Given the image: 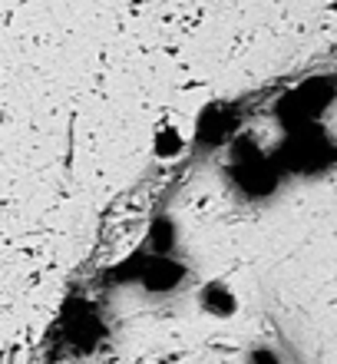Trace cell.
Wrapping results in <instances>:
<instances>
[{"instance_id": "1", "label": "cell", "mask_w": 337, "mask_h": 364, "mask_svg": "<svg viewBox=\"0 0 337 364\" xmlns=\"http://www.w3.org/2000/svg\"><path fill=\"white\" fill-rule=\"evenodd\" d=\"M281 166L298 176H321L334 166V143L318 123L294 129L281 146ZM278 166V169H281Z\"/></svg>"}, {"instance_id": "4", "label": "cell", "mask_w": 337, "mask_h": 364, "mask_svg": "<svg viewBox=\"0 0 337 364\" xmlns=\"http://www.w3.org/2000/svg\"><path fill=\"white\" fill-rule=\"evenodd\" d=\"M231 129H235V109L215 103V106H205V113L199 116L195 139L202 146H215V143H225L231 136Z\"/></svg>"}, {"instance_id": "2", "label": "cell", "mask_w": 337, "mask_h": 364, "mask_svg": "<svg viewBox=\"0 0 337 364\" xmlns=\"http://www.w3.org/2000/svg\"><path fill=\"white\" fill-rule=\"evenodd\" d=\"M331 100H334V87H331L328 77L304 80L301 87H294L291 93L281 96L278 106H275V116L294 133V129L318 123V116L331 106Z\"/></svg>"}, {"instance_id": "7", "label": "cell", "mask_w": 337, "mask_h": 364, "mask_svg": "<svg viewBox=\"0 0 337 364\" xmlns=\"http://www.w3.org/2000/svg\"><path fill=\"white\" fill-rule=\"evenodd\" d=\"M172 242H175L172 222L155 219L153 229H149V242L143 245V252H149V255H169V252H172Z\"/></svg>"}, {"instance_id": "9", "label": "cell", "mask_w": 337, "mask_h": 364, "mask_svg": "<svg viewBox=\"0 0 337 364\" xmlns=\"http://www.w3.org/2000/svg\"><path fill=\"white\" fill-rule=\"evenodd\" d=\"M0 119H4V116H0Z\"/></svg>"}, {"instance_id": "3", "label": "cell", "mask_w": 337, "mask_h": 364, "mask_svg": "<svg viewBox=\"0 0 337 364\" xmlns=\"http://www.w3.org/2000/svg\"><path fill=\"white\" fill-rule=\"evenodd\" d=\"M199 308H202L209 318L215 321H228L235 311H238V295H235V288L222 278H212V282H205L199 288Z\"/></svg>"}, {"instance_id": "5", "label": "cell", "mask_w": 337, "mask_h": 364, "mask_svg": "<svg viewBox=\"0 0 337 364\" xmlns=\"http://www.w3.org/2000/svg\"><path fill=\"white\" fill-rule=\"evenodd\" d=\"M67 331H70V341H73V345L89 351V348L99 341V335H103V325H99V318L93 315V311H87V315H79V318H70Z\"/></svg>"}, {"instance_id": "8", "label": "cell", "mask_w": 337, "mask_h": 364, "mask_svg": "<svg viewBox=\"0 0 337 364\" xmlns=\"http://www.w3.org/2000/svg\"><path fill=\"white\" fill-rule=\"evenodd\" d=\"M245 364H284V361H281V355L275 351V348L258 345V348H251L248 355H245Z\"/></svg>"}, {"instance_id": "6", "label": "cell", "mask_w": 337, "mask_h": 364, "mask_svg": "<svg viewBox=\"0 0 337 364\" xmlns=\"http://www.w3.org/2000/svg\"><path fill=\"white\" fill-rule=\"evenodd\" d=\"M185 149V139L182 133H179V126H159L153 136V153L155 159H162V163H172V159H179Z\"/></svg>"}]
</instances>
